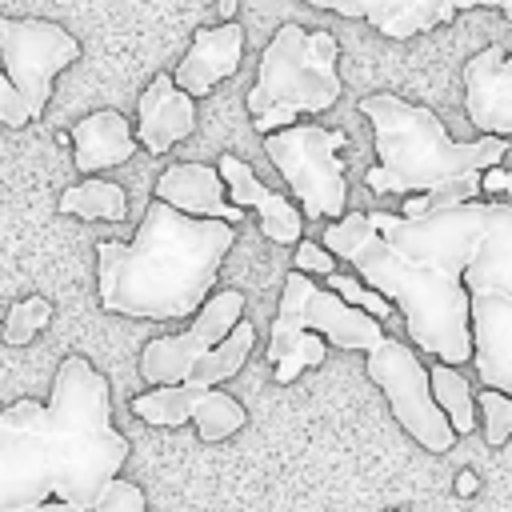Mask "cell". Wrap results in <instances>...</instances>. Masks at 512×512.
<instances>
[{"label": "cell", "mask_w": 512, "mask_h": 512, "mask_svg": "<svg viewBox=\"0 0 512 512\" xmlns=\"http://www.w3.org/2000/svg\"><path fill=\"white\" fill-rule=\"evenodd\" d=\"M304 4L336 12L344 20H364L388 40L432 32L468 8H492L504 20H512V0H304Z\"/></svg>", "instance_id": "8fae6325"}, {"label": "cell", "mask_w": 512, "mask_h": 512, "mask_svg": "<svg viewBox=\"0 0 512 512\" xmlns=\"http://www.w3.org/2000/svg\"><path fill=\"white\" fill-rule=\"evenodd\" d=\"M324 288L336 292L344 304L368 312L372 320H388V316H392V304H388L380 292H372L368 284H360L356 276H348V272H328V276H324Z\"/></svg>", "instance_id": "cb8c5ba5"}, {"label": "cell", "mask_w": 512, "mask_h": 512, "mask_svg": "<svg viewBox=\"0 0 512 512\" xmlns=\"http://www.w3.org/2000/svg\"><path fill=\"white\" fill-rule=\"evenodd\" d=\"M216 172H220V180H224V188H228V204L240 208V212L256 208L260 232H264L272 244H300V240H304V216H300V208H296L288 196L264 188V184L256 180V172H252L236 152H224V156L216 160Z\"/></svg>", "instance_id": "4fadbf2b"}, {"label": "cell", "mask_w": 512, "mask_h": 512, "mask_svg": "<svg viewBox=\"0 0 512 512\" xmlns=\"http://www.w3.org/2000/svg\"><path fill=\"white\" fill-rule=\"evenodd\" d=\"M300 332H316V336H324L328 344H336L344 352H372L384 340L380 320L344 304L336 292L320 288L312 276L288 272L284 292H280V308H276V320H272V332H268V348H264L268 364H280L292 336H300Z\"/></svg>", "instance_id": "ba28073f"}, {"label": "cell", "mask_w": 512, "mask_h": 512, "mask_svg": "<svg viewBox=\"0 0 512 512\" xmlns=\"http://www.w3.org/2000/svg\"><path fill=\"white\" fill-rule=\"evenodd\" d=\"M232 244V224L196 220L152 200L128 244L96 240L100 308L132 320H188L212 296Z\"/></svg>", "instance_id": "3957f363"}, {"label": "cell", "mask_w": 512, "mask_h": 512, "mask_svg": "<svg viewBox=\"0 0 512 512\" xmlns=\"http://www.w3.org/2000/svg\"><path fill=\"white\" fill-rule=\"evenodd\" d=\"M368 380L384 392L392 416L400 420V428L428 452H448L456 444V432L448 424V416L440 412V404L432 400V384H428V368L420 364L416 348L404 340L384 336L364 364Z\"/></svg>", "instance_id": "9c48e42d"}, {"label": "cell", "mask_w": 512, "mask_h": 512, "mask_svg": "<svg viewBox=\"0 0 512 512\" xmlns=\"http://www.w3.org/2000/svg\"><path fill=\"white\" fill-rule=\"evenodd\" d=\"M156 200H164L168 208H176L184 216H196V220H224L232 228L244 220V212L224 200L220 172L212 164H200V160L168 164L156 176Z\"/></svg>", "instance_id": "2e32d148"}, {"label": "cell", "mask_w": 512, "mask_h": 512, "mask_svg": "<svg viewBox=\"0 0 512 512\" xmlns=\"http://www.w3.org/2000/svg\"><path fill=\"white\" fill-rule=\"evenodd\" d=\"M480 232L484 200L416 220L352 208L328 220L320 244L336 260H348L360 284L404 312V328L420 352L456 368L472 360L464 268L480 248Z\"/></svg>", "instance_id": "6da1fadb"}, {"label": "cell", "mask_w": 512, "mask_h": 512, "mask_svg": "<svg viewBox=\"0 0 512 512\" xmlns=\"http://www.w3.org/2000/svg\"><path fill=\"white\" fill-rule=\"evenodd\" d=\"M292 272L328 276V272H336V256H332L320 240H300V244H296V256H292Z\"/></svg>", "instance_id": "484cf974"}, {"label": "cell", "mask_w": 512, "mask_h": 512, "mask_svg": "<svg viewBox=\"0 0 512 512\" xmlns=\"http://www.w3.org/2000/svg\"><path fill=\"white\" fill-rule=\"evenodd\" d=\"M60 212H68L76 220H108V224H116V220L128 216V196L112 180H80V184L64 188Z\"/></svg>", "instance_id": "ac0fdd59"}, {"label": "cell", "mask_w": 512, "mask_h": 512, "mask_svg": "<svg viewBox=\"0 0 512 512\" xmlns=\"http://www.w3.org/2000/svg\"><path fill=\"white\" fill-rule=\"evenodd\" d=\"M248 424V412L236 396L220 392V388H204L200 400H196V412H192V428L204 444H216V440H228L236 436L240 428Z\"/></svg>", "instance_id": "ffe728a7"}, {"label": "cell", "mask_w": 512, "mask_h": 512, "mask_svg": "<svg viewBox=\"0 0 512 512\" xmlns=\"http://www.w3.org/2000/svg\"><path fill=\"white\" fill-rule=\"evenodd\" d=\"M340 60V40L328 28H300V24H280L260 56L256 84L248 88V116L260 136H272L280 128H292L300 116L328 112L344 80L336 72Z\"/></svg>", "instance_id": "5b68a950"}, {"label": "cell", "mask_w": 512, "mask_h": 512, "mask_svg": "<svg viewBox=\"0 0 512 512\" xmlns=\"http://www.w3.org/2000/svg\"><path fill=\"white\" fill-rule=\"evenodd\" d=\"M344 144L340 128L324 124H292L264 136V152L272 168L288 180L300 216L308 220H340L348 212V180H344Z\"/></svg>", "instance_id": "52a82bcc"}, {"label": "cell", "mask_w": 512, "mask_h": 512, "mask_svg": "<svg viewBox=\"0 0 512 512\" xmlns=\"http://www.w3.org/2000/svg\"><path fill=\"white\" fill-rule=\"evenodd\" d=\"M324 336H316V332H300V336H292V344H288V352L280 356V364L272 368V376H276V384H292L304 368H320L324 364Z\"/></svg>", "instance_id": "7402d4cb"}, {"label": "cell", "mask_w": 512, "mask_h": 512, "mask_svg": "<svg viewBox=\"0 0 512 512\" xmlns=\"http://www.w3.org/2000/svg\"><path fill=\"white\" fill-rule=\"evenodd\" d=\"M428 384H432V400L440 404V412L448 416L452 432H472L476 428V396L472 384L464 380V372H456L452 364H432L428 368Z\"/></svg>", "instance_id": "d6986e66"}, {"label": "cell", "mask_w": 512, "mask_h": 512, "mask_svg": "<svg viewBox=\"0 0 512 512\" xmlns=\"http://www.w3.org/2000/svg\"><path fill=\"white\" fill-rule=\"evenodd\" d=\"M244 320V292L240 288H220L212 292L200 312L192 316V324L176 336H156L140 348V376L152 388L164 384H184L192 376V368Z\"/></svg>", "instance_id": "30bf717a"}, {"label": "cell", "mask_w": 512, "mask_h": 512, "mask_svg": "<svg viewBox=\"0 0 512 512\" xmlns=\"http://www.w3.org/2000/svg\"><path fill=\"white\" fill-rule=\"evenodd\" d=\"M68 140H72V164H76L80 176H92L100 168H116L140 148L136 128L128 124V116L112 112V108H100V112L76 120Z\"/></svg>", "instance_id": "e0dca14e"}, {"label": "cell", "mask_w": 512, "mask_h": 512, "mask_svg": "<svg viewBox=\"0 0 512 512\" xmlns=\"http://www.w3.org/2000/svg\"><path fill=\"white\" fill-rule=\"evenodd\" d=\"M464 112L480 136H512V56L500 44L464 60Z\"/></svg>", "instance_id": "7c38bea8"}, {"label": "cell", "mask_w": 512, "mask_h": 512, "mask_svg": "<svg viewBox=\"0 0 512 512\" xmlns=\"http://www.w3.org/2000/svg\"><path fill=\"white\" fill-rule=\"evenodd\" d=\"M392 512H408V508H392Z\"/></svg>", "instance_id": "f546056e"}, {"label": "cell", "mask_w": 512, "mask_h": 512, "mask_svg": "<svg viewBox=\"0 0 512 512\" xmlns=\"http://www.w3.org/2000/svg\"><path fill=\"white\" fill-rule=\"evenodd\" d=\"M476 408H480V420H484L488 448H504L512 440V396H504L496 388H480Z\"/></svg>", "instance_id": "d4e9b609"}, {"label": "cell", "mask_w": 512, "mask_h": 512, "mask_svg": "<svg viewBox=\"0 0 512 512\" xmlns=\"http://www.w3.org/2000/svg\"><path fill=\"white\" fill-rule=\"evenodd\" d=\"M216 12H220V16H232V12H236V0H216Z\"/></svg>", "instance_id": "f1b7e54d"}, {"label": "cell", "mask_w": 512, "mask_h": 512, "mask_svg": "<svg viewBox=\"0 0 512 512\" xmlns=\"http://www.w3.org/2000/svg\"><path fill=\"white\" fill-rule=\"evenodd\" d=\"M476 488H480V480H476V472H460V476H456V492H460V496H472Z\"/></svg>", "instance_id": "83f0119b"}, {"label": "cell", "mask_w": 512, "mask_h": 512, "mask_svg": "<svg viewBox=\"0 0 512 512\" xmlns=\"http://www.w3.org/2000/svg\"><path fill=\"white\" fill-rule=\"evenodd\" d=\"M48 324H52V300H44V296H24V300H16V304L8 308V316H4V324H0V340L12 344V348L32 344Z\"/></svg>", "instance_id": "44dd1931"}, {"label": "cell", "mask_w": 512, "mask_h": 512, "mask_svg": "<svg viewBox=\"0 0 512 512\" xmlns=\"http://www.w3.org/2000/svg\"><path fill=\"white\" fill-rule=\"evenodd\" d=\"M480 192H488V196H504V192H512V172L508 168H488L484 176H480Z\"/></svg>", "instance_id": "4316f807"}, {"label": "cell", "mask_w": 512, "mask_h": 512, "mask_svg": "<svg viewBox=\"0 0 512 512\" xmlns=\"http://www.w3.org/2000/svg\"><path fill=\"white\" fill-rule=\"evenodd\" d=\"M356 108L372 124L376 144V164L364 172V184L376 196H424L428 212L480 200V176L508 152V136L452 140L432 108L396 92H368Z\"/></svg>", "instance_id": "277c9868"}, {"label": "cell", "mask_w": 512, "mask_h": 512, "mask_svg": "<svg viewBox=\"0 0 512 512\" xmlns=\"http://www.w3.org/2000/svg\"><path fill=\"white\" fill-rule=\"evenodd\" d=\"M192 132H196V100L180 92L168 72H160L136 100V144L160 156Z\"/></svg>", "instance_id": "9a60e30c"}, {"label": "cell", "mask_w": 512, "mask_h": 512, "mask_svg": "<svg viewBox=\"0 0 512 512\" xmlns=\"http://www.w3.org/2000/svg\"><path fill=\"white\" fill-rule=\"evenodd\" d=\"M0 60V124L24 128L44 116L52 100V80L80 60V40L56 20L0 16Z\"/></svg>", "instance_id": "8992f818"}, {"label": "cell", "mask_w": 512, "mask_h": 512, "mask_svg": "<svg viewBox=\"0 0 512 512\" xmlns=\"http://www.w3.org/2000/svg\"><path fill=\"white\" fill-rule=\"evenodd\" d=\"M240 60H244V24L224 20L216 28H196L192 32V48L176 64L172 80H176L180 92H188L192 100H200L220 80L236 76L240 72Z\"/></svg>", "instance_id": "5bb4252c"}, {"label": "cell", "mask_w": 512, "mask_h": 512, "mask_svg": "<svg viewBox=\"0 0 512 512\" xmlns=\"http://www.w3.org/2000/svg\"><path fill=\"white\" fill-rule=\"evenodd\" d=\"M128 460V436L112 424V388L88 356L72 352L52 376L48 404L0 408V512L60 500L92 512Z\"/></svg>", "instance_id": "7a4b0ae2"}, {"label": "cell", "mask_w": 512, "mask_h": 512, "mask_svg": "<svg viewBox=\"0 0 512 512\" xmlns=\"http://www.w3.org/2000/svg\"><path fill=\"white\" fill-rule=\"evenodd\" d=\"M24 512H76V508L60 504V500H48V504H36V508H24ZM92 512H148V504H144L140 484L116 476V480L104 488V496H100V504H96Z\"/></svg>", "instance_id": "603a6c76"}]
</instances>
